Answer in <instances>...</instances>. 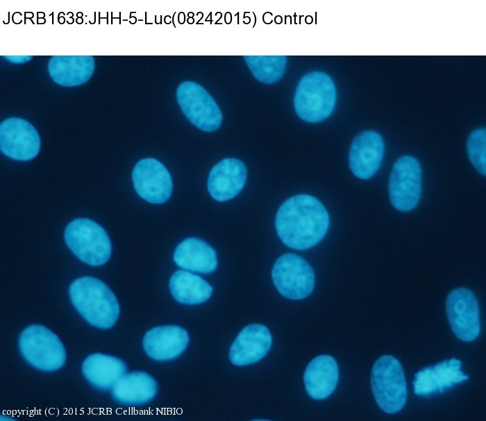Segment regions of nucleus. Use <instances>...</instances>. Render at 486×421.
Masks as SVG:
<instances>
[{
  "instance_id": "nucleus-18",
  "label": "nucleus",
  "mask_w": 486,
  "mask_h": 421,
  "mask_svg": "<svg viewBox=\"0 0 486 421\" xmlns=\"http://www.w3.org/2000/svg\"><path fill=\"white\" fill-rule=\"evenodd\" d=\"M95 68L92 55H53L48 62L51 79L64 87H75L85 83Z\"/></svg>"
},
{
  "instance_id": "nucleus-23",
  "label": "nucleus",
  "mask_w": 486,
  "mask_h": 421,
  "mask_svg": "<svg viewBox=\"0 0 486 421\" xmlns=\"http://www.w3.org/2000/svg\"><path fill=\"white\" fill-rule=\"evenodd\" d=\"M169 289L174 299L189 305L206 302L212 287L200 276L187 270H177L171 277Z\"/></svg>"
},
{
  "instance_id": "nucleus-25",
  "label": "nucleus",
  "mask_w": 486,
  "mask_h": 421,
  "mask_svg": "<svg viewBox=\"0 0 486 421\" xmlns=\"http://www.w3.org/2000/svg\"><path fill=\"white\" fill-rule=\"evenodd\" d=\"M467 153L470 162L481 174L486 173V130L478 128L469 135L467 142Z\"/></svg>"
},
{
  "instance_id": "nucleus-2",
  "label": "nucleus",
  "mask_w": 486,
  "mask_h": 421,
  "mask_svg": "<svg viewBox=\"0 0 486 421\" xmlns=\"http://www.w3.org/2000/svg\"><path fill=\"white\" fill-rule=\"evenodd\" d=\"M69 294L74 307L92 326L109 329L117 322L119 302L113 292L100 280L79 277L71 284Z\"/></svg>"
},
{
  "instance_id": "nucleus-1",
  "label": "nucleus",
  "mask_w": 486,
  "mask_h": 421,
  "mask_svg": "<svg viewBox=\"0 0 486 421\" xmlns=\"http://www.w3.org/2000/svg\"><path fill=\"white\" fill-rule=\"evenodd\" d=\"M275 225L278 237L286 246L305 250L315 246L326 235L329 216L318 199L299 194L281 205Z\"/></svg>"
},
{
  "instance_id": "nucleus-22",
  "label": "nucleus",
  "mask_w": 486,
  "mask_h": 421,
  "mask_svg": "<svg viewBox=\"0 0 486 421\" xmlns=\"http://www.w3.org/2000/svg\"><path fill=\"white\" fill-rule=\"evenodd\" d=\"M127 371L123 360L116 356L95 353L88 356L82 365V372L87 381L97 389H111Z\"/></svg>"
},
{
  "instance_id": "nucleus-20",
  "label": "nucleus",
  "mask_w": 486,
  "mask_h": 421,
  "mask_svg": "<svg viewBox=\"0 0 486 421\" xmlns=\"http://www.w3.org/2000/svg\"><path fill=\"white\" fill-rule=\"evenodd\" d=\"M158 384L155 379L144 372L125 373L111 388L113 399L124 405H141L156 396Z\"/></svg>"
},
{
  "instance_id": "nucleus-13",
  "label": "nucleus",
  "mask_w": 486,
  "mask_h": 421,
  "mask_svg": "<svg viewBox=\"0 0 486 421\" xmlns=\"http://www.w3.org/2000/svg\"><path fill=\"white\" fill-rule=\"evenodd\" d=\"M384 155L382 137L373 130H366L353 141L349 155L352 173L358 178H371L378 170Z\"/></svg>"
},
{
  "instance_id": "nucleus-15",
  "label": "nucleus",
  "mask_w": 486,
  "mask_h": 421,
  "mask_svg": "<svg viewBox=\"0 0 486 421\" xmlns=\"http://www.w3.org/2000/svg\"><path fill=\"white\" fill-rule=\"evenodd\" d=\"M272 338L267 327L251 324L244 327L232 343L229 358L236 366H246L262 359L269 352Z\"/></svg>"
},
{
  "instance_id": "nucleus-9",
  "label": "nucleus",
  "mask_w": 486,
  "mask_h": 421,
  "mask_svg": "<svg viewBox=\"0 0 486 421\" xmlns=\"http://www.w3.org/2000/svg\"><path fill=\"white\" fill-rule=\"evenodd\" d=\"M421 193V169L417 159L406 155L394 164L389 181V198L398 210L408 212L418 204Z\"/></svg>"
},
{
  "instance_id": "nucleus-16",
  "label": "nucleus",
  "mask_w": 486,
  "mask_h": 421,
  "mask_svg": "<svg viewBox=\"0 0 486 421\" xmlns=\"http://www.w3.org/2000/svg\"><path fill=\"white\" fill-rule=\"evenodd\" d=\"M190 338L187 332L176 325L152 328L143 338L146 354L156 361H166L179 356L186 349Z\"/></svg>"
},
{
  "instance_id": "nucleus-19",
  "label": "nucleus",
  "mask_w": 486,
  "mask_h": 421,
  "mask_svg": "<svg viewBox=\"0 0 486 421\" xmlns=\"http://www.w3.org/2000/svg\"><path fill=\"white\" fill-rule=\"evenodd\" d=\"M339 368L335 359L328 354L319 355L307 366L303 375L308 394L315 399H324L335 389Z\"/></svg>"
},
{
  "instance_id": "nucleus-6",
  "label": "nucleus",
  "mask_w": 486,
  "mask_h": 421,
  "mask_svg": "<svg viewBox=\"0 0 486 421\" xmlns=\"http://www.w3.org/2000/svg\"><path fill=\"white\" fill-rule=\"evenodd\" d=\"M19 348L33 367L45 372L60 369L65 363V348L58 336L47 327L32 325L21 333Z\"/></svg>"
},
{
  "instance_id": "nucleus-12",
  "label": "nucleus",
  "mask_w": 486,
  "mask_h": 421,
  "mask_svg": "<svg viewBox=\"0 0 486 421\" xmlns=\"http://www.w3.org/2000/svg\"><path fill=\"white\" fill-rule=\"evenodd\" d=\"M132 179L137 194L149 203H163L171 194V175L165 166L156 159L140 160L133 168Z\"/></svg>"
},
{
  "instance_id": "nucleus-11",
  "label": "nucleus",
  "mask_w": 486,
  "mask_h": 421,
  "mask_svg": "<svg viewBox=\"0 0 486 421\" xmlns=\"http://www.w3.org/2000/svg\"><path fill=\"white\" fill-rule=\"evenodd\" d=\"M40 138L26 120L10 117L0 124V149L6 156L17 161L35 157L40 149Z\"/></svg>"
},
{
  "instance_id": "nucleus-24",
  "label": "nucleus",
  "mask_w": 486,
  "mask_h": 421,
  "mask_svg": "<svg viewBox=\"0 0 486 421\" xmlns=\"http://www.w3.org/2000/svg\"><path fill=\"white\" fill-rule=\"evenodd\" d=\"M244 58L254 77L266 84L279 80L286 68L285 55H245Z\"/></svg>"
},
{
  "instance_id": "nucleus-5",
  "label": "nucleus",
  "mask_w": 486,
  "mask_h": 421,
  "mask_svg": "<svg viewBox=\"0 0 486 421\" xmlns=\"http://www.w3.org/2000/svg\"><path fill=\"white\" fill-rule=\"evenodd\" d=\"M64 237L72 252L88 265H103L111 255L112 246L108 234L91 219L80 218L72 221L65 230Z\"/></svg>"
},
{
  "instance_id": "nucleus-17",
  "label": "nucleus",
  "mask_w": 486,
  "mask_h": 421,
  "mask_svg": "<svg viewBox=\"0 0 486 421\" xmlns=\"http://www.w3.org/2000/svg\"><path fill=\"white\" fill-rule=\"evenodd\" d=\"M246 169L240 160L226 158L211 169L208 189L212 198L224 202L233 198L242 189L246 180Z\"/></svg>"
},
{
  "instance_id": "nucleus-3",
  "label": "nucleus",
  "mask_w": 486,
  "mask_h": 421,
  "mask_svg": "<svg viewBox=\"0 0 486 421\" xmlns=\"http://www.w3.org/2000/svg\"><path fill=\"white\" fill-rule=\"evenodd\" d=\"M336 89L331 78L321 71L305 74L299 83L294 98L297 115L309 123H318L333 112Z\"/></svg>"
},
{
  "instance_id": "nucleus-7",
  "label": "nucleus",
  "mask_w": 486,
  "mask_h": 421,
  "mask_svg": "<svg viewBox=\"0 0 486 421\" xmlns=\"http://www.w3.org/2000/svg\"><path fill=\"white\" fill-rule=\"evenodd\" d=\"M180 108L187 119L206 132L217 130L222 122L221 110L213 98L200 85L185 81L176 90Z\"/></svg>"
},
{
  "instance_id": "nucleus-26",
  "label": "nucleus",
  "mask_w": 486,
  "mask_h": 421,
  "mask_svg": "<svg viewBox=\"0 0 486 421\" xmlns=\"http://www.w3.org/2000/svg\"><path fill=\"white\" fill-rule=\"evenodd\" d=\"M6 59H8L10 62H15V63H22V62H25L28 61L30 59L32 58L31 56H24V55H17V56H6L5 57Z\"/></svg>"
},
{
  "instance_id": "nucleus-10",
  "label": "nucleus",
  "mask_w": 486,
  "mask_h": 421,
  "mask_svg": "<svg viewBox=\"0 0 486 421\" xmlns=\"http://www.w3.org/2000/svg\"><path fill=\"white\" fill-rule=\"evenodd\" d=\"M446 312L451 328L458 338L470 342L480 331L478 302L467 288L452 290L446 300Z\"/></svg>"
},
{
  "instance_id": "nucleus-8",
  "label": "nucleus",
  "mask_w": 486,
  "mask_h": 421,
  "mask_svg": "<svg viewBox=\"0 0 486 421\" xmlns=\"http://www.w3.org/2000/svg\"><path fill=\"white\" fill-rule=\"evenodd\" d=\"M271 277L278 292L291 300L306 298L315 286L312 268L302 257L293 253L285 254L276 260Z\"/></svg>"
},
{
  "instance_id": "nucleus-21",
  "label": "nucleus",
  "mask_w": 486,
  "mask_h": 421,
  "mask_svg": "<svg viewBox=\"0 0 486 421\" xmlns=\"http://www.w3.org/2000/svg\"><path fill=\"white\" fill-rule=\"evenodd\" d=\"M174 260L185 270L203 274L211 273L217 267L215 250L197 238H187L181 242L174 251Z\"/></svg>"
},
{
  "instance_id": "nucleus-4",
  "label": "nucleus",
  "mask_w": 486,
  "mask_h": 421,
  "mask_svg": "<svg viewBox=\"0 0 486 421\" xmlns=\"http://www.w3.org/2000/svg\"><path fill=\"white\" fill-rule=\"evenodd\" d=\"M371 386L375 401L388 414L400 411L407 401L405 374L400 361L385 354L374 363L371 374Z\"/></svg>"
},
{
  "instance_id": "nucleus-14",
  "label": "nucleus",
  "mask_w": 486,
  "mask_h": 421,
  "mask_svg": "<svg viewBox=\"0 0 486 421\" xmlns=\"http://www.w3.org/2000/svg\"><path fill=\"white\" fill-rule=\"evenodd\" d=\"M461 368V361L452 358L421 369L414 375V393L420 396L442 393L445 389L468 379Z\"/></svg>"
}]
</instances>
